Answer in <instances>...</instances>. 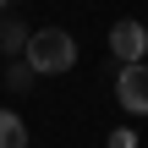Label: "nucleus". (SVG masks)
<instances>
[{"label": "nucleus", "instance_id": "1", "mask_svg": "<svg viewBox=\"0 0 148 148\" xmlns=\"http://www.w3.org/2000/svg\"><path fill=\"white\" fill-rule=\"evenodd\" d=\"M22 60H27L38 77H60V71H71V66H77V38H71L66 27H33V38H27Z\"/></svg>", "mask_w": 148, "mask_h": 148}, {"label": "nucleus", "instance_id": "2", "mask_svg": "<svg viewBox=\"0 0 148 148\" xmlns=\"http://www.w3.org/2000/svg\"><path fill=\"white\" fill-rule=\"evenodd\" d=\"M115 99H121V110H132V115H148V60H132V66H121V77H115Z\"/></svg>", "mask_w": 148, "mask_h": 148}, {"label": "nucleus", "instance_id": "3", "mask_svg": "<svg viewBox=\"0 0 148 148\" xmlns=\"http://www.w3.org/2000/svg\"><path fill=\"white\" fill-rule=\"evenodd\" d=\"M110 49H115V60H121V66L143 60V55H148V27L137 22V16H121V22L110 27Z\"/></svg>", "mask_w": 148, "mask_h": 148}, {"label": "nucleus", "instance_id": "4", "mask_svg": "<svg viewBox=\"0 0 148 148\" xmlns=\"http://www.w3.org/2000/svg\"><path fill=\"white\" fill-rule=\"evenodd\" d=\"M0 148H27V121L16 110H0Z\"/></svg>", "mask_w": 148, "mask_h": 148}, {"label": "nucleus", "instance_id": "5", "mask_svg": "<svg viewBox=\"0 0 148 148\" xmlns=\"http://www.w3.org/2000/svg\"><path fill=\"white\" fill-rule=\"evenodd\" d=\"M27 38H33V27H22L16 16H5V22H0V49H5V55H22V49H27Z\"/></svg>", "mask_w": 148, "mask_h": 148}, {"label": "nucleus", "instance_id": "6", "mask_svg": "<svg viewBox=\"0 0 148 148\" xmlns=\"http://www.w3.org/2000/svg\"><path fill=\"white\" fill-rule=\"evenodd\" d=\"M33 77H38V71H33V66H27V60H16V66H11V71H5V82H11V88H16V93H22V88H27V82H33Z\"/></svg>", "mask_w": 148, "mask_h": 148}, {"label": "nucleus", "instance_id": "7", "mask_svg": "<svg viewBox=\"0 0 148 148\" xmlns=\"http://www.w3.org/2000/svg\"><path fill=\"white\" fill-rule=\"evenodd\" d=\"M110 148H137V132H110Z\"/></svg>", "mask_w": 148, "mask_h": 148}, {"label": "nucleus", "instance_id": "8", "mask_svg": "<svg viewBox=\"0 0 148 148\" xmlns=\"http://www.w3.org/2000/svg\"><path fill=\"white\" fill-rule=\"evenodd\" d=\"M0 11H5V0H0Z\"/></svg>", "mask_w": 148, "mask_h": 148}]
</instances>
